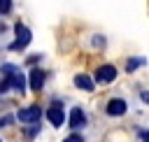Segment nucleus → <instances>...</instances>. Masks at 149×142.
Instances as JSON below:
<instances>
[{
	"label": "nucleus",
	"mask_w": 149,
	"mask_h": 142,
	"mask_svg": "<svg viewBox=\"0 0 149 142\" xmlns=\"http://www.w3.org/2000/svg\"><path fill=\"white\" fill-rule=\"evenodd\" d=\"M14 30H16V42H12V44H9V49H12V51H21V49H26V47H28V42H30V37H33V35H30V30H28L23 23H16V26H14Z\"/></svg>",
	"instance_id": "f257e3e1"
},
{
	"label": "nucleus",
	"mask_w": 149,
	"mask_h": 142,
	"mask_svg": "<svg viewBox=\"0 0 149 142\" xmlns=\"http://www.w3.org/2000/svg\"><path fill=\"white\" fill-rule=\"evenodd\" d=\"M40 116H42V109H40L37 105L23 107V109H19V114H16V119H19V121H23V123H35Z\"/></svg>",
	"instance_id": "f03ea898"
},
{
	"label": "nucleus",
	"mask_w": 149,
	"mask_h": 142,
	"mask_svg": "<svg viewBox=\"0 0 149 142\" xmlns=\"http://www.w3.org/2000/svg\"><path fill=\"white\" fill-rule=\"evenodd\" d=\"M47 119L51 121V126H63L65 123V109L61 107V102H54L49 109H47Z\"/></svg>",
	"instance_id": "7ed1b4c3"
},
{
	"label": "nucleus",
	"mask_w": 149,
	"mask_h": 142,
	"mask_svg": "<svg viewBox=\"0 0 149 142\" xmlns=\"http://www.w3.org/2000/svg\"><path fill=\"white\" fill-rule=\"evenodd\" d=\"M95 79L102 81V84L114 81V79H116V68H114V65H100L98 72H95Z\"/></svg>",
	"instance_id": "20e7f679"
},
{
	"label": "nucleus",
	"mask_w": 149,
	"mask_h": 142,
	"mask_svg": "<svg viewBox=\"0 0 149 142\" xmlns=\"http://www.w3.org/2000/svg\"><path fill=\"white\" fill-rule=\"evenodd\" d=\"M126 109H128L126 100H121V98H114V100H109V102H107V109H105V112H107L109 116H121Z\"/></svg>",
	"instance_id": "39448f33"
},
{
	"label": "nucleus",
	"mask_w": 149,
	"mask_h": 142,
	"mask_svg": "<svg viewBox=\"0 0 149 142\" xmlns=\"http://www.w3.org/2000/svg\"><path fill=\"white\" fill-rule=\"evenodd\" d=\"M28 84H30L33 91H42V86H44V72L37 70V68H33L30 74H28Z\"/></svg>",
	"instance_id": "423d86ee"
},
{
	"label": "nucleus",
	"mask_w": 149,
	"mask_h": 142,
	"mask_svg": "<svg viewBox=\"0 0 149 142\" xmlns=\"http://www.w3.org/2000/svg\"><path fill=\"white\" fill-rule=\"evenodd\" d=\"M86 126V114L79 109V107H74V109H70V128H84Z\"/></svg>",
	"instance_id": "0eeeda50"
},
{
	"label": "nucleus",
	"mask_w": 149,
	"mask_h": 142,
	"mask_svg": "<svg viewBox=\"0 0 149 142\" xmlns=\"http://www.w3.org/2000/svg\"><path fill=\"white\" fill-rule=\"evenodd\" d=\"M7 77H9V86H12V88H16L19 93H26V81H23V74H21L19 70H16L14 74H7Z\"/></svg>",
	"instance_id": "6e6552de"
},
{
	"label": "nucleus",
	"mask_w": 149,
	"mask_h": 142,
	"mask_svg": "<svg viewBox=\"0 0 149 142\" xmlns=\"http://www.w3.org/2000/svg\"><path fill=\"white\" fill-rule=\"evenodd\" d=\"M74 86H79L81 91H88V93L95 88V84H93V79H91L88 74H77V77H74Z\"/></svg>",
	"instance_id": "1a4fd4ad"
},
{
	"label": "nucleus",
	"mask_w": 149,
	"mask_h": 142,
	"mask_svg": "<svg viewBox=\"0 0 149 142\" xmlns=\"http://www.w3.org/2000/svg\"><path fill=\"white\" fill-rule=\"evenodd\" d=\"M12 12V0H0V14H9Z\"/></svg>",
	"instance_id": "9d476101"
},
{
	"label": "nucleus",
	"mask_w": 149,
	"mask_h": 142,
	"mask_svg": "<svg viewBox=\"0 0 149 142\" xmlns=\"http://www.w3.org/2000/svg\"><path fill=\"white\" fill-rule=\"evenodd\" d=\"M0 70H2V74H14V72H16L19 68H16V65H12V63H5V65H2Z\"/></svg>",
	"instance_id": "9b49d317"
},
{
	"label": "nucleus",
	"mask_w": 149,
	"mask_h": 142,
	"mask_svg": "<svg viewBox=\"0 0 149 142\" xmlns=\"http://www.w3.org/2000/svg\"><path fill=\"white\" fill-rule=\"evenodd\" d=\"M63 142H84V137H81L79 133H72V135H68Z\"/></svg>",
	"instance_id": "f8f14e48"
},
{
	"label": "nucleus",
	"mask_w": 149,
	"mask_h": 142,
	"mask_svg": "<svg viewBox=\"0 0 149 142\" xmlns=\"http://www.w3.org/2000/svg\"><path fill=\"white\" fill-rule=\"evenodd\" d=\"M137 65H144V58H133V61L128 63V70H135Z\"/></svg>",
	"instance_id": "ddd939ff"
},
{
	"label": "nucleus",
	"mask_w": 149,
	"mask_h": 142,
	"mask_svg": "<svg viewBox=\"0 0 149 142\" xmlns=\"http://www.w3.org/2000/svg\"><path fill=\"white\" fill-rule=\"evenodd\" d=\"M7 88H9V77H7L5 81H0V93H5Z\"/></svg>",
	"instance_id": "4468645a"
},
{
	"label": "nucleus",
	"mask_w": 149,
	"mask_h": 142,
	"mask_svg": "<svg viewBox=\"0 0 149 142\" xmlns=\"http://www.w3.org/2000/svg\"><path fill=\"white\" fill-rule=\"evenodd\" d=\"M26 133H28V135H37V133H40V126H37V123H35V126H33V128H28V130H26Z\"/></svg>",
	"instance_id": "2eb2a0df"
},
{
	"label": "nucleus",
	"mask_w": 149,
	"mask_h": 142,
	"mask_svg": "<svg viewBox=\"0 0 149 142\" xmlns=\"http://www.w3.org/2000/svg\"><path fill=\"white\" fill-rule=\"evenodd\" d=\"M12 121H14L12 116H5V119H0V126H7V123H12Z\"/></svg>",
	"instance_id": "dca6fc26"
},
{
	"label": "nucleus",
	"mask_w": 149,
	"mask_h": 142,
	"mask_svg": "<svg viewBox=\"0 0 149 142\" xmlns=\"http://www.w3.org/2000/svg\"><path fill=\"white\" fill-rule=\"evenodd\" d=\"M0 142H2V140H0Z\"/></svg>",
	"instance_id": "f3484780"
}]
</instances>
